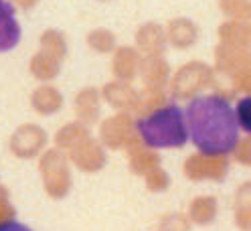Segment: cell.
Listing matches in <instances>:
<instances>
[{
    "label": "cell",
    "instance_id": "6da1fadb",
    "mask_svg": "<svg viewBox=\"0 0 251 231\" xmlns=\"http://www.w3.org/2000/svg\"><path fill=\"white\" fill-rule=\"evenodd\" d=\"M188 138L197 150L209 156H225L239 142L235 107L221 96L195 98L184 112Z\"/></svg>",
    "mask_w": 251,
    "mask_h": 231
},
{
    "label": "cell",
    "instance_id": "7a4b0ae2",
    "mask_svg": "<svg viewBox=\"0 0 251 231\" xmlns=\"http://www.w3.org/2000/svg\"><path fill=\"white\" fill-rule=\"evenodd\" d=\"M136 130L150 148H180L188 140L184 112L175 103L138 120Z\"/></svg>",
    "mask_w": 251,
    "mask_h": 231
},
{
    "label": "cell",
    "instance_id": "3957f363",
    "mask_svg": "<svg viewBox=\"0 0 251 231\" xmlns=\"http://www.w3.org/2000/svg\"><path fill=\"white\" fill-rule=\"evenodd\" d=\"M21 41V25L14 17V8L6 0H0V53L10 51Z\"/></svg>",
    "mask_w": 251,
    "mask_h": 231
},
{
    "label": "cell",
    "instance_id": "277c9868",
    "mask_svg": "<svg viewBox=\"0 0 251 231\" xmlns=\"http://www.w3.org/2000/svg\"><path fill=\"white\" fill-rule=\"evenodd\" d=\"M235 116H237V124L245 134H251V96L237 102L235 107Z\"/></svg>",
    "mask_w": 251,
    "mask_h": 231
},
{
    "label": "cell",
    "instance_id": "5b68a950",
    "mask_svg": "<svg viewBox=\"0 0 251 231\" xmlns=\"http://www.w3.org/2000/svg\"><path fill=\"white\" fill-rule=\"evenodd\" d=\"M10 217H12V207L6 201L4 191H0V227L10 223Z\"/></svg>",
    "mask_w": 251,
    "mask_h": 231
},
{
    "label": "cell",
    "instance_id": "8992f818",
    "mask_svg": "<svg viewBox=\"0 0 251 231\" xmlns=\"http://www.w3.org/2000/svg\"><path fill=\"white\" fill-rule=\"evenodd\" d=\"M0 231H30V229H28V227H25V225H21V223L10 221V223H6V225L0 227Z\"/></svg>",
    "mask_w": 251,
    "mask_h": 231
},
{
    "label": "cell",
    "instance_id": "52a82bcc",
    "mask_svg": "<svg viewBox=\"0 0 251 231\" xmlns=\"http://www.w3.org/2000/svg\"><path fill=\"white\" fill-rule=\"evenodd\" d=\"M17 4H21V6H25V8H28L30 4H35V0H17Z\"/></svg>",
    "mask_w": 251,
    "mask_h": 231
}]
</instances>
